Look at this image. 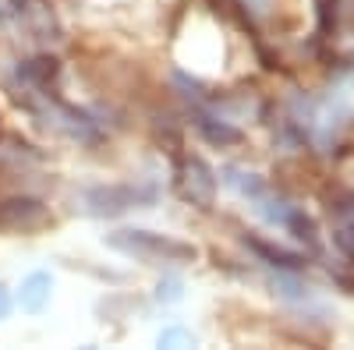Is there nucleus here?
<instances>
[{
	"label": "nucleus",
	"mask_w": 354,
	"mask_h": 350,
	"mask_svg": "<svg viewBox=\"0 0 354 350\" xmlns=\"http://www.w3.org/2000/svg\"><path fill=\"white\" fill-rule=\"evenodd\" d=\"M46 286H50V280H46L43 273L28 276V283H25V290H21V304H25V308H39L43 298H46Z\"/></svg>",
	"instance_id": "obj_1"
},
{
	"label": "nucleus",
	"mask_w": 354,
	"mask_h": 350,
	"mask_svg": "<svg viewBox=\"0 0 354 350\" xmlns=\"http://www.w3.org/2000/svg\"><path fill=\"white\" fill-rule=\"evenodd\" d=\"M0 315H8V294L0 290Z\"/></svg>",
	"instance_id": "obj_2"
}]
</instances>
